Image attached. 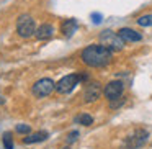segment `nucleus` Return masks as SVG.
I'll return each mask as SVG.
<instances>
[{
	"mask_svg": "<svg viewBox=\"0 0 152 149\" xmlns=\"http://www.w3.org/2000/svg\"><path fill=\"white\" fill-rule=\"evenodd\" d=\"M82 61L90 67H103L111 61V49L103 44H92L82 51Z\"/></svg>",
	"mask_w": 152,
	"mask_h": 149,
	"instance_id": "nucleus-1",
	"label": "nucleus"
},
{
	"mask_svg": "<svg viewBox=\"0 0 152 149\" xmlns=\"http://www.w3.org/2000/svg\"><path fill=\"white\" fill-rule=\"evenodd\" d=\"M100 41H102L103 46H106L111 51H121L124 46V41L119 36L118 33H113L111 30H105L100 33Z\"/></svg>",
	"mask_w": 152,
	"mask_h": 149,
	"instance_id": "nucleus-2",
	"label": "nucleus"
},
{
	"mask_svg": "<svg viewBox=\"0 0 152 149\" xmlns=\"http://www.w3.org/2000/svg\"><path fill=\"white\" fill-rule=\"evenodd\" d=\"M17 31L21 38H31L36 33V26H34V20L30 15H21L17 21Z\"/></svg>",
	"mask_w": 152,
	"mask_h": 149,
	"instance_id": "nucleus-3",
	"label": "nucleus"
},
{
	"mask_svg": "<svg viewBox=\"0 0 152 149\" xmlns=\"http://www.w3.org/2000/svg\"><path fill=\"white\" fill-rule=\"evenodd\" d=\"M149 138V133L145 129H136L132 134H129L126 138L124 144H123V149H139L141 146L145 144Z\"/></svg>",
	"mask_w": 152,
	"mask_h": 149,
	"instance_id": "nucleus-4",
	"label": "nucleus"
},
{
	"mask_svg": "<svg viewBox=\"0 0 152 149\" xmlns=\"http://www.w3.org/2000/svg\"><path fill=\"white\" fill-rule=\"evenodd\" d=\"M80 74H69V76L62 77V79L59 80V82L56 84V90L59 93H70L74 89H75V85H79L80 82Z\"/></svg>",
	"mask_w": 152,
	"mask_h": 149,
	"instance_id": "nucleus-5",
	"label": "nucleus"
},
{
	"mask_svg": "<svg viewBox=\"0 0 152 149\" xmlns=\"http://www.w3.org/2000/svg\"><path fill=\"white\" fill-rule=\"evenodd\" d=\"M53 90H56V84L53 79H41L33 85V95L43 98V97H48L49 93H53Z\"/></svg>",
	"mask_w": 152,
	"mask_h": 149,
	"instance_id": "nucleus-6",
	"label": "nucleus"
},
{
	"mask_svg": "<svg viewBox=\"0 0 152 149\" xmlns=\"http://www.w3.org/2000/svg\"><path fill=\"white\" fill-rule=\"evenodd\" d=\"M123 90H124L123 82H119V80H111L110 84H106V85H105L103 93H105V97H106L108 100H113V98H118V97H121V95H123Z\"/></svg>",
	"mask_w": 152,
	"mask_h": 149,
	"instance_id": "nucleus-7",
	"label": "nucleus"
},
{
	"mask_svg": "<svg viewBox=\"0 0 152 149\" xmlns=\"http://www.w3.org/2000/svg\"><path fill=\"white\" fill-rule=\"evenodd\" d=\"M102 95V87H100L98 82H90L88 85L85 87V92H83V98H85L87 103L95 102L98 100V97Z\"/></svg>",
	"mask_w": 152,
	"mask_h": 149,
	"instance_id": "nucleus-8",
	"label": "nucleus"
},
{
	"mask_svg": "<svg viewBox=\"0 0 152 149\" xmlns=\"http://www.w3.org/2000/svg\"><path fill=\"white\" fill-rule=\"evenodd\" d=\"M118 34L123 38V41H128V43H137L142 40V34L137 33L136 30H131V28H121Z\"/></svg>",
	"mask_w": 152,
	"mask_h": 149,
	"instance_id": "nucleus-9",
	"label": "nucleus"
},
{
	"mask_svg": "<svg viewBox=\"0 0 152 149\" xmlns=\"http://www.w3.org/2000/svg\"><path fill=\"white\" fill-rule=\"evenodd\" d=\"M54 34V28L53 25H39V28H36V33H34V36L38 38V40H49L51 36Z\"/></svg>",
	"mask_w": 152,
	"mask_h": 149,
	"instance_id": "nucleus-10",
	"label": "nucleus"
},
{
	"mask_svg": "<svg viewBox=\"0 0 152 149\" xmlns=\"http://www.w3.org/2000/svg\"><path fill=\"white\" fill-rule=\"evenodd\" d=\"M77 28H79L77 20H75V18H70V20H66V21H64L61 30H62V33H64V36H66V38H70V36H72V34L77 31Z\"/></svg>",
	"mask_w": 152,
	"mask_h": 149,
	"instance_id": "nucleus-11",
	"label": "nucleus"
},
{
	"mask_svg": "<svg viewBox=\"0 0 152 149\" xmlns=\"http://www.w3.org/2000/svg\"><path fill=\"white\" fill-rule=\"evenodd\" d=\"M48 133L46 131H39V133H34V134H30V136H26V138L23 139V142L25 144H33V142H41V141H44V139L48 138Z\"/></svg>",
	"mask_w": 152,
	"mask_h": 149,
	"instance_id": "nucleus-12",
	"label": "nucleus"
},
{
	"mask_svg": "<svg viewBox=\"0 0 152 149\" xmlns=\"http://www.w3.org/2000/svg\"><path fill=\"white\" fill-rule=\"evenodd\" d=\"M75 121L79 123V125H83V126H90L93 123V118L90 115H87V113H82V115H79L75 118Z\"/></svg>",
	"mask_w": 152,
	"mask_h": 149,
	"instance_id": "nucleus-13",
	"label": "nucleus"
},
{
	"mask_svg": "<svg viewBox=\"0 0 152 149\" xmlns=\"http://www.w3.org/2000/svg\"><path fill=\"white\" fill-rule=\"evenodd\" d=\"M137 25H141V26H152V15H142V17H139Z\"/></svg>",
	"mask_w": 152,
	"mask_h": 149,
	"instance_id": "nucleus-14",
	"label": "nucleus"
},
{
	"mask_svg": "<svg viewBox=\"0 0 152 149\" xmlns=\"http://www.w3.org/2000/svg\"><path fill=\"white\" fill-rule=\"evenodd\" d=\"M124 102H126V98L124 97H118V98H113V100H110V108H119L121 105H124Z\"/></svg>",
	"mask_w": 152,
	"mask_h": 149,
	"instance_id": "nucleus-15",
	"label": "nucleus"
},
{
	"mask_svg": "<svg viewBox=\"0 0 152 149\" xmlns=\"http://www.w3.org/2000/svg\"><path fill=\"white\" fill-rule=\"evenodd\" d=\"M4 146L5 149H13V138H12V133H5L4 134Z\"/></svg>",
	"mask_w": 152,
	"mask_h": 149,
	"instance_id": "nucleus-16",
	"label": "nucleus"
},
{
	"mask_svg": "<svg viewBox=\"0 0 152 149\" xmlns=\"http://www.w3.org/2000/svg\"><path fill=\"white\" fill-rule=\"evenodd\" d=\"M17 133H20V134H28V133H30V126L28 125H17Z\"/></svg>",
	"mask_w": 152,
	"mask_h": 149,
	"instance_id": "nucleus-17",
	"label": "nucleus"
},
{
	"mask_svg": "<svg viewBox=\"0 0 152 149\" xmlns=\"http://www.w3.org/2000/svg\"><path fill=\"white\" fill-rule=\"evenodd\" d=\"M77 138H79V131H72V133H69V136H67V142H69V144H72V142H75V141H77Z\"/></svg>",
	"mask_w": 152,
	"mask_h": 149,
	"instance_id": "nucleus-18",
	"label": "nucleus"
},
{
	"mask_svg": "<svg viewBox=\"0 0 152 149\" xmlns=\"http://www.w3.org/2000/svg\"><path fill=\"white\" fill-rule=\"evenodd\" d=\"M92 20H93V23H95V25H100V23H102V15H100V13H92Z\"/></svg>",
	"mask_w": 152,
	"mask_h": 149,
	"instance_id": "nucleus-19",
	"label": "nucleus"
},
{
	"mask_svg": "<svg viewBox=\"0 0 152 149\" xmlns=\"http://www.w3.org/2000/svg\"><path fill=\"white\" fill-rule=\"evenodd\" d=\"M4 102H5V100L2 98V97H0V105H2V103H4Z\"/></svg>",
	"mask_w": 152,
	"mask_h": 149,
	"instance_id": "nucleus-20",
	"label": "nucleus"
},
{
	"mask_svg": "<svg viewBox=\"0 0 152 149\" xmlns=\"http://www.w3.org/2000/svg\"><path fill=\"white\" fill-rule=\"evenodd\" d=\"M66 149H69V148H66Z\"/></svg>",
	"mask_w": 152,
	"mask_h": 149,
	"instance_id": "nucleus-21",
	"label": "nucleus"
}]
</instances>
